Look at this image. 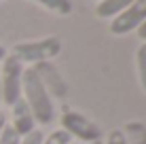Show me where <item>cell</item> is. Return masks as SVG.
Listing matches in <instances>:
<instances>
[{"label":"cell","instance_id":"cell-1","mask_svg":"<svg viewBox=\"0 0 146 144\" xmlns=\"http://www.w3.org/2000/svg\"><path fill=\"white\" fill-rule=\"evenodd\" d=\"M21 98L26 100V104L32 110L34 121L40 125H49L55 117V108H53V98L49 96V91L44 89V85L40 83L34 66H30L23 70L21 78Z\"/></svg>","mask_w":146,"mask_h":144},{"label":"cell","instance_id":"cell-2","mask_svg":"<svg viewBox=\"0 0 146 144\" xmlns=\"http://www.w3.org/2000/svg\"><path fill=\"white\" fill-rule=\"evenodd\" d=\"M62 53V40L57 36H47L40 40H30V42H17L13 47V55L21 64H42L51 62Z\"/></svg>","mask_w":146,"mask_h":144},{"label":"cell","instance_id":"cell-3","mask_svg":"<svg viewBox=\"0 0 146 144\" xmlns=\"http://www.w3.org/2000/svg\"><path fill=\"white\" fill-rule=\"evenodd\" d=\"M62 129L70 133V138H78V140L91 144V142H98L104 138L102 129H100L98 125L91 121V119H87L85 115H80L76 110H70V108H64L62 112Z\"/></svg>","mask_w":146,"mask_h":144},{"label":"cell","instance_id":"cell-4","mask_svg":"<svg viewBox=\"0 0 146 144\" xmlns=\"http://www.w3.org/2000/svg\"><path fill=\"white\" fill-rule=\"evenodd\" d=\"M23 64L13 53H9L2 62V74H0V87H2V102L13 106L21 98V78H23Z\"/></svg>","mask_w":146,"mask_h":144},{"label":"cell","instance_id":"cell-5","mask_svg":"<svg viewBox=\"0 0 146 144\" xmlns=\"http://www.w3.org/2000/svg\"><path fill=\"white\" fill-rule=\"evenodd\" d=\"M146 19V4L133 2L125 11H121L114 19H110V32L114 36H125V34L138 30Z\"/></svg>","mask_w":146,"mask_h":144},{"label":"cell","instance_id":"cell-6","mask_svg":"<svg viewBox=\"0 0 146 144\" xmlns=\"http://www.w3.org/2000/svg\"><path fill=\"white\" fill-rule=\"evenodd\" d=\"M34 70H36L40 83L44 85V89L49 91V96H51V98H66L68 85H66L64 76L57 72V68H55L51 62L36 64V66H34Z\"/></svg>","mask_w":146,"mask_h":144},{"label":"cell","instance_id":"cell-7","mask_svg":"<svg viewBox=\"0 0 146 144\" xmlns=\"http://www.w3.org/2000/svg\"><path fill=\"white\" fill-rule=\"evenodd\" d=\"M11 112H13L11 127H13V131L17 133L19 138L28 136L30 131L36 129V121H34L32 110H30V106L26 104V100H23V98H19V100L11 106Z\"/></svg>","mask_w":146,"mask_h":144},{"label":"cell","instance_id":"cell-8","mask_svg":"<svg viewBox=\"0 0 146 144\" xmlns=\"http://www.w3.org/2000/svg\"><path fill=\"white\" fill-rule=\"evenodd\" d=\"M135 0H100L95 4V15L102 19H114L121 11L131 7Z\"/></svg>","mask_w":146,"mask_h":144},{"label":"cell","instance_id":"cell-9","mask_svg":"<svg viewBox=\"0 0 146 144\" xmlns=\"http://www.w3.org/2000/svg\"><path fill=\"white\" fill-rule=\"evenodd\" d=\"M127 144H146V125L142 121H129L123 127Z\"/></svg>","mask_w":146,"mask_h":144},{"label":"cell","instance_id":"cell-10","mask_svg":"<svg viewBox=\"0 0 146 144\" xmlns=\"http://www.w3.org/2000/svg\"><path fill=\"white\" fill-rule=\"evenodd\" d=\"M30 2H36L42 9H47L51 13H57V15H70L72 13V2L70 0H30Z\"/></svg>","mask_w":146,"mask_h":144},{"label":"cell","instance_id":"cell-11","mask_svg":"<svg viewBox=\"0 0 146 144\" xmlns=\"http://www.w3.org/2000/svg\"><path fill=\"white\" fill-rule=\"evenodd\" d=\"M135 68H138V78L146 93V42H142L135 51Z\"/></svg>","mask_w":146,"mask_h":144},{"label":"cell","instance_id":"cell-12","mask_svg":"<svg viewBox=\"0 0 146 144\" xmlns=\"http://www.w3.org/2000/svg\"><path fill=\"white\" fill-rule=\"evenodd\" d=\"M42 144H72V138L64 129H55L47 138H42Z\"/></svg>","mask_w":146,"mask_h":144},{"label":"cell","instance_id":"cell-13","mask_svg":"<svg viewBox=\"0 0 146 144\" xmlns=\"http://www.w3.org/2000/svg\"><path fill=\"white\" fill-rule=\"evenodd\" d=\"M19 140H21V138L13 131V127L11 125H4L2 136H0V144H19Z\"/></svg>","mask_w":146,"mask_h":144},{"label":"cell","instance_id":"cell-14","mask_svg":"<svg viewBox=\"0 0 146 144\" xmlns=\"http://www.w3.org/2000/svg\"><path fill=\"white\" fill-rule=\"evenodd\" d=\"M42 138H44L42 131L34 129V131H30L28 136H23L21 140H19V144H42Z\"/></svg>","mask_w":146,"mask_h":144},{"label":"cell","instance_id":"cell-15","mask_svg":"<svg viewBox=\"0 0 146 144\" xmlns=\"http://www.w3.org/2000/svg\"><path fill=\"white\" fill-rule=\"evenodd\" d=\"M104 144H127L123 129H112V131H108L106 142H104Z\"/></svg>","mask_w":146,"mask_h":144},{"label":"cell","instance_id":"cell-16","mask_svg":"<svg viewBox=\"0 0 146 144\" xmlns=\"http://www.w3.org/2000/svg\"><path fill=\"white\" fill-rule=\"evenodd\" d=\"M138 36H140V38H142V40L146 42V19H144V23H142V26L138 28Z\"/></svg>","mask_w":146,"mask_h":144},{"label":"cell","instance_id":"cell-17","mask_svg":"<svg viewBox=\"0 0 146 144\" xmlns=\"http://www.w3.org/2000/svg\"><path fill=\"white\" fill-rule=\"evenodd\" d=\"M4 125H7V119H4V115L0 112V136H2V129H4Z\"/></svg>","mask_w":146,"mask_h":144},{"label":"cell","instance_id":"cell-18","mask_svg":"<svg viewBox=\"0 0 146 144\" xmlns=\"http://www.w3.org/2000/svg\"><path fill=\"white\" fill-rule=\"evenodd\" d=\"M9 53H7V49L2 47V44H0V62H4V57H7Z\"/></svg>","mask_w":146,"mask_h":144},{"label":"cell","instance_id":"cell-19","mask_svg":"<svg viewBox=\"0 0 146 144\" xmlns=\"http://www.w3.org/2000/svg\"><path fill=\"white\" fill-rule=\"evenodd\" d=\"M0 106H2V87H0Z\"/></svg>","mask_w":146,"mask_h":144},{"label":"cell","instance_id":"cell-20","mask_svg":"<svg viewBox=\"0 0 146 144\" xmlns=\"http://www.w3.org/2000/svg\"><path fill=\"white\" fill-rule=\"evenodd\" d=\"M91 144H104V140H98V142H91Z\"/></svg>","mask_w":146,"mask_h":144},{"label":"cell","instance_id":"cell-21","mask_svg":"<svg viewBox=\"0 0 146 144\" xmlns=\"http://www.w3.org/2000/svg\"><path fill=\"white\" fill-rule=\"evenodd\" d=\"M135 2H142V4H146V0H135Z\"/></svg>","mask_w":146,"mask_h":144},{"label":"cell","instance_id":"cell-22","mask_svg":"<svg viewBox=\"0 0 146 144\" xmlns=\"http://www.w3.org/2000/svg\"><path fill=\"white\" fill-rule=\"evenodd\" d=\"M95 2H100V0H95Z\"/></svg>","mask_w":146,"mask_h":144}]
</instances>
